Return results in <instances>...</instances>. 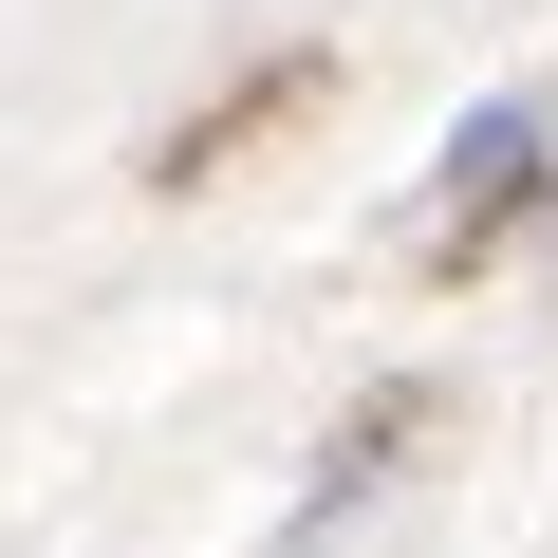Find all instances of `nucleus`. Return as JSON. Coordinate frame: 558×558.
I'll return each instance as SVG.
<instances>
[{
    "label": "nucleus",
    "mask_w": 558,
    "mask_h": 558,
    "mask_svg": "<svg viewBox=\"0 0 558 558\" xmlns=\"http://www.w3.org/2000/svg\"><path fill=\"white\" fill-rule=\"evenodd\" d=\"M428 410H447L428 373H391V391H354V410H336V447L299 465V521H279V539H336V521H354V502H373V484H391V465L428 447Z\"/></svg>",
    "instance_id": "obj_3"
},
{
    "label": "nucleus",
    "mask_w": 558,
    "mask_h": 558,
    "mask_svg": "<svg viewBox=\"0 0 558 558\" xmlns=\"http://www.w3.org/2000/svg\"><path fill=\"white\" fill-rule=\"evenodd\" d=\"M317 94H336V57H317V38H279L260 75H223V94H205V112H186V131L149 149V186H168V205H186V186H223V168H242L260 131H299Z\"/></svg>",
    "instance_id": "obj_2"
},
{
    "label": "nucleus",
    "mask_w": 558,
    "mask_h": 558,
    "mask_svg": "<svg viewBox=\"0 0 558 558\" xmlns=\"http://www.w3.org/2000/svg\"><path fill=\"white\" fill-rule=\"evenodd\" d=\"M539 168H558L539 94H484V112L447 131V168H428V186H447V205H428V279H465L484 242H521V223H539Z\"/></svg>",
    "instance_id": "obj_1"
}]
</instances>
